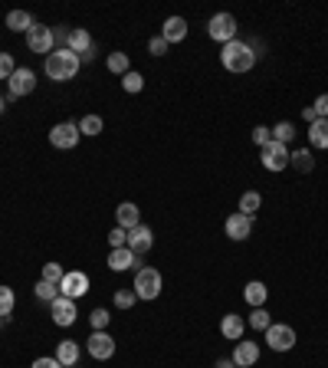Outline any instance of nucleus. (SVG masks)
<instances>
[{
	"label": "nucleus",
	"mask_w": 328,
	"mask_h": 368,
	"mask_svg": "<svg viewBox=\"0 0 328 368\" xmlns=\"http://www.w3.org/2000/svg\"><path fill=\"white\" fill-rule=\"evenodd\" d=\"M220 63H224L227 73H250L253 66H256V53H253V46L246 40L237 37L220 50Z\"/></svg>",
	"instance_id": "f257e3e1"
},
{
	"label": "nucleus",
	"mask_w": 328,
	"mask_h": 368,
	"mask_svg": "<svg viewBox=\"0 0 328 368\" xmlns=\"http://www.w3.org/2000/svg\"><path fill=\"white\" fill-rule=\"evenodd\" d=\"M79 66H82V60H79L73 50H66V46H60V50H53L50 56H46V76L53 79V82H69V79H76Z\"/></svg>",
	"instance_id": "f03ea898"
},
{
	"label": "nucleus",
	"mask_w": 328,
	"mask_h": 368,
	"mask_svg": "<svg viewBox=\"0 0 328 368\" xmlns=\"http://www.w3.org/2000/svg\"><path fill=\"white\" fill-rule=\"evenodd\" d=\"M135 296L138 299H145V303H152V299H158L164 290V277L158 267H138L135 270Z\"/></svg>",
	"instance_id": "7ed1b4c3"
},
{
	"label": "nucleus",
	"mask_w": 328,
	"mask_h": 368,
	"mask_svg": "<svg viewBox=\"0 0 328 368\" xmlns=\"http://www.w3.org/2000/svg\"><path fill=\"white\" fill-rule=\"evenodd\" d=\"M207 37L214 43H224L227 46L230 40H237V17L233 13H214L207 20Z\"/></svg>",
	"instance_id": "20e7f679"
},
{
	"label": "nucleus",
	"mask_w": 328,
	"mask_h": 368,
	"mask_svg": "<svg viewBox=\"0 0 328 368\" xmlns=\"http://www.w3.org/2000/svg\"><path fill=\"white\" fill-rule=\"evenodd\" d=\"M79 125L76 122H60V125L50 128V145L53 148H60V152H69V148H76L79 145Z\"/></svg>",
	"instance_id": "39448f33"
},
{
	"label": "nucleus",
	"mask_w": 328,
	"mask_h": 368,
	"mask_svg": "<svg viewBox=\"0 0 328 368\" xmlns=\"http://www.w3.org/2000/svg\"><path fill=\"white\" fill-rule=\"evenodd\" d=\"M26 46H30V53H43V56H50L53 46H56V33H53L50 26L33 24V26H30V33H26Z\"/></svg>",
	"instance_id": "423d86ee"
},
{
	"label": "nucleus",
	"mask_w": 328,
	"mask_h": 368,
	"mask_svg": "<svg viewBox=\"0 0 328 368\" xmlns=\"http://www.w3.org/2000/svg\"><path fill=\"white\" fill-rule=\"evenodd\" d=\"M266 342L273 352H289L295 349V329L292 326H282V322H273L269 329H266Z\"/></svg>",
	"instance_id": "0eeeda50"
},
{
	"label": "nucleus",
	"mask_w": 328,
	"mask_h": 368,
	"mask_svg": "<svg viewBox=\"0 0 328 368\" xmlns=\"http://www.w3.org/2000/svg\"><path fill=\"white\" fill-rule=\"evenodd\" d=\"M86 352L95 358V362H109V358L115 356V339L105 329H102V332H92V335L86 339Z\"/></svg>",
	"instance_id": "6e6552de"
},
{
	"label": "nucleus",
	"mask_w": 328,
	"mask_h": 368,
	"mask_svg": "<svg viewBox=\"0 0 328 368\" xmlns=\"http://www.w3.org/2000/svg\"><path fill=\"white\" fill-rule=\"evenodd\" d=\"M289 148L286 145H279V141H269L263 148V155H259V161H263L266 171H286L289 168Z\"/></svg>",
	"instance_id": "1a4fd4ad"
},
{
	"label": "nucleus",
	"mask_w": 328,
	"mask_h": 368,
	"mask_svg": "<svg viewBox=\"0 0 328 368\" xmlns=\"http://www.w3.org/2000/svg\"><path fill=\"white\" fill-rule=\"evenodd\" d=\"M7 86H10V99L30 96V92L37 89V73H33V69H26V66H17V73L7 79Z\"/></svg>",
	"instance_id": "9d476101"
},
{
	"label": "nucleus",
	"mask_w": 328,
	"mask_h": 368,
	"mask_svg": "<svg viewBox=\"0 0 328 368\" xmlns=\"http://www.w3.org/2000/svg\"><path fill=\"white\" fill-rule=\"evenodd\" d=\"M89 292V277L82 270H66L63 283H60V296L66 299H79V296H86Z\"/></svg>",
	"instance_id": "9b49d317"
},
{
	"label": "nucleus",
	"mask_w": 328,
	"mask_h": 368,
	"mask_svg": "<svg viewBox=\"0 0 328 368\" xmlns=\"http://www.w3.org/2000/svg\"><path fill=\"white\" fill-rule=\"evenodd\" d=\"M50 316L56 326H63V329H69L73 322H76V299H66V296H56L50 303Z\"/></svg>",
	"instance_id": "f8f14e48"
},
{
	"label": "nucleus",
	"mask_w": 328,
	"mask_h": 368,
	"mask_svg": "<svg viewBox=\"0 0 328 368\" xmlns=\"http://www.w3.org/2000/svg\"><path fill=\"white\" fill-rule=\"evenodd\" d=\"M66 50H73L79 56V60H92L95 56V46H92V37H89L82 26H76V30H69V37H66Z\"/></svg>",
	"instance_id": "ddd939ff"
},
{
	"label": "nucleus",
	"mask_w": 328,
	"mask_h": 368,
	"mask_svg": "<svg viewBox=\"0 0 328 368\" xmlns=\"http://www.w3.org/2000/svg\"><path fill=\"white\" fill-rule=\"evenodd\" d=\"M152 247H154V234H152V227H148V224H138V227L128 230V250H131L135 256L148 254Z\"/></svg>",
	"instance_id": "4468645a"
},
{
	"label": "nucleus",
	"mask_w": 328,
	"mask_h": 368,
	"mask_svg": "<svg viewBox=\"0 0 328 368\" xmlns=\"http://www.w3.org/2000/svg\"><path fill=\"white\" fill-rule=\"evenodd\" d=\"M224 230H227L230 240H237V243L246 240V237L253 234V217H246V214H240V211H237V214H230V217H227Z\"/></svg>",
	"instance_id": "2eb2a0df"
},
{
	"label": "nucleus",
	"mask_w": 328,
	"mask_h": 368,
	"mask_svg": "<svg viewBox=\"0 0 328 368\" xmlns=\"http://www.w3.org/2000/svg\"><path fill=\"white\" fill-rule=\"evenodd\" d=\"M233 365L237 368H250V365H256L259 362V345L256 342H250V339H240V342L233 345Z\"/></svg>",
	"instance_id": "dca6fc26"
},
{
	"label": "nucleus",
	"mask_w": 328,
	"mask_h": 368,
	"mask_svg": "<svg viewBox=\"0 0 328 368\" xmlns=\"http://www.w3.org/2000/svg\"><path fill=\"white\" fill-rule=\"evenodd\" d=\"M243 332H246V322H243L240 313H227V316H224V322H220V335H224V339H230V342H240V339H246Z\"/></svg>",
	"instance_id": "f3484780"
},
{
	"label": "nucleus",
	"mask_w": 328,
	"mask_h": 368,
	"mask_svg": "<svg viewBox=\"0 0 328 368\" xmlns=\"http://www.w3.org/2000/svg\"><path fill=\"white\" fill-rule=\"evenodd\" d=\"M115 220H118V227H122V230L138 227V224H141V211H138V204L122 201L118 207H115Z\"/></svg>",
	"instance_id": "a211bd4d"
},
{
	"label": "nucleus",
	"mask_w": 328,
	"mask_h": 368,
	"mask_svg": "<svg viewBox=\"0 0 328 368\" xmlns=\"http://www.w3.org/2000/svg\"><path fill=\"white\" fill-rule=\"evenodd\" d=\"M161 37L167 40V43H184V40H188V20H184V17H167L161 26Z\"/></svg>",
	"instance_id": "6ab92c4d"
},
{
	"label": "nucleus",
	"mask_w": 328,
	"mask_h": 368,
	"mask_svg": "<svg viewBox=\"0 0 328 368\" xmlns=\"http://www.w3.org/2000/svg\"><path fill=\"white\" fill-rule=\"evenodd\" d=\"M135 263H138V256L131 254L128 247H118V250L109 254V270H115V273H125V270H131Z\"/></svg>",
	"instance_id": "aec40b11"
},
{
	"label": "nucleus",
	"mask_w": 328,
	"mask_h": 368,
	"mask_svg": "<svg viewBox=\"0 0 328 368\" xmlns=\"http://www.w3.org/2000/svg\"><path fill=\"white\" fill-rule=\"evenodd\" d=\"M243 299H246L253 309L266 306V299H269V290H266V283H259V279H250V283L243 286Z\"/></svg>",
	"instance_id": "412c9836"
},
{
	"label": "nucleus",
	"mask_w": 328,
	"mask_h": 368,
	"mask_svg": "<svg viewBox=\"0 0 328 368\" xmlns=\"http://www.w3.org/2000/svg\"><path fill=\"white\" fill-rule=\"evenodd\" d=\"M79 356H82V349H79L76 339H66V342L56 345V362H60V365L73 368V365L79 362Z\"/></svg>",
	"instance_id": "4be33fe9"
},
{
	"label": "nucleus",
	"mask_w": 328,
	"mask_h": 368,
	"mask_svg": "<svg viewBox=\"0 0 328 368\" xmlns=\"http://www.w3.org/2000/svg\"><path fill=\"white\" fill-rule=\"evenodd\" d=\"M309 145L312 148H328V119H316L312 125H309Z\"/></svg>",
	"instance_id": "5701e85b"
},
{
	"label": "nucleus",
	"mask_w": 328,
	"mask_h": 368,
	"mask_svg": "<svg viewBox=\"0 0 328 368\" xmlns=\"http://www.w3.org/2000/svg\"><path fill=\"white\" fill-rule=\"evenodd\" d=\"M37 24L33 17L26 10H10L7 13V30H13V33H30V26Z\"/></svg>",
	"instance_id": "b1692460"
},
{
	"label": "nucleus",
	"mask_w": 328,
	"mask_h": 368,
	"mask_svg": "<svg viewBox=\"0 0 328 368\" xmlns=\"http://www.w3.org/2000/svg\"><path fill=\"white\" fill-rule=\"evenodd\" d=\"M76 125H79V135H89V139H95V135H102L105 122H102L99 115H82Z\"/></svg>",
	"instance_id": "393cba45"
},
{
	"label": "nucleus",
	"mask_w": 328,
	"mask_h": 368,
	"mask_svg": "<svg viewBox=\"0 0 328 368\" xmlns=\"http://www.w3.org/2000/svg\"><path fill=\"white\" fill-rule=\"evenodd\" d=\"M289 165H295L299 171H305V175H309V171L316 168V158H312V152H309V148H295V152L289 155Z\"/></svg>",
	"instance_id": "a878e982"
},
{
	"label": "nucleus",
	"mask_w": 328,
	"mask_h": 368,
	"mask_svg": "<svg viewBox=\"0 0 328 368\" xmlns=\"http://www.w3.org/2000/svg\"><path fill=\"white\" fill-rule=\"evenodd\" d=\"M259 204H263V198H259V191H243V194H240V214L253 217L256 211H259Z\"/></svg>",
	"instance_id": "bb28decb"
},
{
	"label": "nucleus",
	"mask_w": 328,
	"mask_h": 368,
	"mask_svg": "<svg viewBox=\"0 0 328 368\" xmlns=\"http://www.w3.org/2000/svg\"><path fill=\"white\" fill-rule=\"evenodd\" d=\"M105 66H109V73H115V76H125L128 69H131V63H128V53H109Z\"/></svg>",
	"instance_id": "cd10ccee"
},
{
	"label": "nucleus",
	"mask_w": 328,
	"mask_h": 368,
	"mask_svg": "<svg viewBox=\"0 0 328 368\" xmlns=\"http://www.w3.org/2000/svg\"><path fill=\"white\" fill-rule=\"evenodd\" d=\"M246 326H250V329H256V332H266L269 326H273V319H269V313H266L263 306H259V309H253V313H250Z\"/></svg>",
	"instance_id": "c85d7f7f"
},
{
	"label": "nucleus",
	"mask_w": 328,
	"mask_h": 368,
	"mask_svg": "<svg viewBox=\"0 0 328 368\" xmlns=\"http://www.w3.org/2000/svg\"><path fill=\"white\" fill-rule=\"evenodd\" d=\"M122 89L131 92V96H135V92H141V89H145V76H141L138 69H128L125 76H122Z\"/></svg>",
	"instance_id": "c756f323"
},
{
	"label": "nucleus",
	"mask_w": 328,
	"mask_h": 368,
	"mask_svg": "<svg viewBox=\"0 0 328 368\" xmlns=\"http://www.w3.org/2000/svg\"><path fill=\"white\" fill-rule=\"evenodd\" d=\"M292 139H295V125H292V122H276V128H273V141H279V145L289 148Z\"/></svg>",
	"instance_id": "7c9ffc66"
},
{
	"label": "nucleus",
	"mask_w": 328,
	"mask_h": 368,
	"mask_svg": "<svg viewBox=\"0 0 328 368\" xmlns=\"http://www.w3.org/2000/svg\"><path fill=\"white\" fill-rule=\"evenodd\" d=\"M13 306H17V292L10 286H0V319H10Z\"/></svg>",
	"instance_id": "2f4dec72"
},
{
	"label": "nucleus",
	"mask_w": 328,
	"mask_h": 368,
	"mask_svg": "<svg viewBox=\"0 0 328 368\" xmlns=\"http://www.w3.org/2000/svg\"><path fill=\"white\" fill-rule=\"evenodd\" d=\"M89 322H92V329H95V332L109 329V322H112V313L99 306V309H92V313H89Z\"/></svg>",
	"instance_id": "473e14b6"
},
{
	"label": "nucleus",
	"mask_w": 328,
	"mask_h": 368,
	"mask_svg": "<svg viewBox=\"0 0 328 368\" xmlns=\"http://www.w3.org/2000/svg\"><path fill=\"white\" fill-rule=\"evenodd\" d=\"M33 292H37V299H43V303H53V299L60 296V286H56V283H46V279H39Z\"/></svg>",
	"instance_id": "72a5a7b5"
},
{
	"label": "nucleus",
	"mask_w": 328,
	"mask_h": 368,
	"mask_svg": "<svg viewBox=\"0 0 328 368\" xmlns=\"http://www.w3.org/2000/svg\"><path fill=\"white\" fill-rule=\"evenodd\" d=\"M63 277H66V270L60 267V263H43V277L39 279H46V283H56V286H60Z\"/></svg>",
	"instance_id": "f704fd0d"
},
{
	"label": "nucleus",
	"mask_w": 328,
	"mask_h": 368,
	"mask_svg": "<svg viewBox=\"0 0 328 368\" xmlns=\"http://www.w3.org/2000/svg\"><path fill=\"white\" fill-rule=\"evenodd\" d=\"M135 303H138L135 290H118V292H115V309H131Z\"/></svg>",
	"instance_id": "c9c22d12"
},
{
	"label": "nucleus",
	"mask_w": 328,
	"mask_h": 368,
	"mask_svg": "<svg viewBox=\"0 0 328 368\" xmlns=\"http://www.w3.org/2000/svg\"><path fill=\"white\" fill-rule=\"evenodd\" d=\"M17 73V63H13L10 53H0V79H10Z\"/></svg>",
	"instance_id": "e433bc0d"
},
{
	"label": "nucleus",
	"mask_w": 328,
	"mask_h": 368,
	"mask_svg": "<svg viewBox=\"0 0 328 368\" xmlns=\"http://www.w3.org/2000/svg\"><path fill=\"white\" fill-rule=\"evenodd\" d=\"M109 247H112V250H118V247H128V230L112 227V234H109Z\"/></svg>",
	"instance_id": "4c0bfd02"
},
{
	"label": "nucleus",
	"mask_w": 328,
	"mask_h": 368,
	"mask_svg": "<svg viewBox=\"0 0 328 368\" xmlns=\"http://www.w3.org/2000/svg\"><path fill=\"white\" fill-rule=\"evenodd\" d=\"M253 141L259 145V148H266L269 141H273V128H266V125H256L253 128Z\"/></svg>",
	"instance_id": "58836bf2"
},
{
	"label": "nucleus",
	"mask_w": 328,
	"mask_h": 368,
	"mask_svg": "<svg viewBox=\"0 0 328 368\" xmlns=\"http://www.w3.org/2000/svg\"><path fill=\"white\" fill-rule=\"evenodd\" d=\"M167 46H171V43H167V40H164L161 33L148 40V53H152V56H164V53H167Z\"/></svg>",
	"instance_id": "ea45409f"
},
{
	"label": "nucleus",
	"mask_w": 328,
	"mask_h": 368,
	"mask_svg": "<svg viewBox=\"0 0 328 368\" xmlns=\"http://www.w3.org/2000/svg\"><path fill=\"white\" fill-rule=\"evenodd\" d=\"M312 112H316V119H328V92L312 102Z\"/></svg>",
	"instance_id": "a19ab883"
},
{
	"label": "nucleus",
	"mask_w": 328,
	"mask_h": 368,
	"mask_svg": "<svg viewBox=\"0 0 328 368\" xmlns=\"http://www.w3.org/2000/svg\"><path fill=\"white\" fill-rule=\"evenodd\" d=\"M30 368H66V365H60V362H56V356H43V358H37Z\"/></svg>",
	"instance_id": "79ce46f5"
},
{
	"label": "nucleus",
	"mask_w": 328,
	"mask_h": 368,
	"mask_svg": "<svg viewBox=\"0 0 328 368\" xmlns=\"http://www.w3.org/2000/svg\"><path fill=\"white\" fill-rule=\"evenodd\" d=\"M302 119H305V122H309V125L316 122V112H312V105H309V109H302Z\"/></svg>",
	"instance_id": "37998d69"
},
{
	"label": "nucleus",
	"mask_w": 328,
	"mask_h": 368,
	"mask_svg": "<svg viewBox=\"0 0 328 368\" xmlns=\"http://www.w3.org/2000/svg\"><path fill=\"white\" fill-rule=\"evenodd\" d=\"M217 368H237V365H233V358H220V362H217Z\"/></svg>",
	"instance_id": "c03bdc74"
},
{
	"label": "nucleus",
	"mask_w": 328,
	"mask_h": 368,
	"mask_svg": "<svg viewBox=\"0 0 328 368\" xmlns=\"http://www.w3.org/2000/svg\"><path fill=\"white\" fill-rule=\"evenodd\" d=\"M3 109H7V99H3V96H0V115H3Z\"/></svg>",
	"instance_id": "a18cd8bd"
}]
</instances>
